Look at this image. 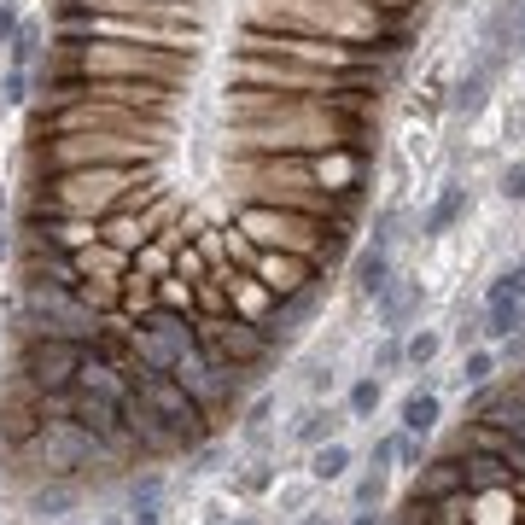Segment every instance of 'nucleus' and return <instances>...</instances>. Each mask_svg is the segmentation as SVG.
<instances>
[{
    "mask_svg": "<svg viewBox=\"0 0 525 525\" xmlns=\"http://www.w3.org/2000/svg\"><path fill=\"white\" fill-rule=\"evenodd\" d=\"M18 24H24V18H18V6H12V0H0V47H12Z\"/></svg>",
    "mask_w": 525,
    "mask_h": 525,
    "instance_id": "c756f323",
    "label": "nucleus"
},
{
    "mask_svg": "<svg viewBox=\"0 0 525 525\" xmlns=\"http://www.w3.org/2000/svg\"><path fill=\"white\" fill-rule=\"evenodd\" d=\"M193 333H199V350H205L216 368H251L269 356V333L251 321V315H193Z\"/></svg>",
    "mask_w": 525,
    "mask_h": 525,
    "instance_id": "423d86ee",
    "label": "nucleus"
},
{
    "mask_svg": "<svg viewBox=\"0 0 525 525\" xmlns=\"http://www.w3.org/2000/svg\"><path fill=\"white\" fill-rule=\"evenodd\" d=\"M461 205H467V199H461V187H444V199H438L432 216H426V234H444L455 216H461Z\"/></svg>",
    "mask_w": 525,
    "mask_h": 525,
    "instance_id": "b1692460",
    "label": "nucleus"
},
{
    "mask_svg": "<svg viewBox=\"0 0 525 525\" xmlns=\"http://www.w3.org/2000/svg\"><path fill=\"white\" fill-rule=\"evenodd\" d=\"M391 455H397V438H385V444H374V467H385Z\"/></svg>",
    "mask_w": 525,
    "mask_h": 525,
    "instance_id": "f704fd0d",
    "label": "nucleus"
},
{
    "mask_svg": "<svg viewBox=\"0 0 525 525\" xmlns=\"http://www.w3.org/2000/svg\"><path fill=\"white\" fill-rule=\"evenodd\" d=\"M187 65H193L187 47H140V41H105V35L53 41V70H76V76H123V82H170L175 88Z\"/></svg>",
    "mask_w": 525,
    "mask_h": 525,
    "instance_id": "f257e3e1",
    "label": "nucleus"
},
{
    "mask_svg": "<svg viewBox=\"0 0 525 525\" xmlns=\"http://www.w3.org/2000/svg\"><path fill=\"white\" fill-rule=\"evenodd\" d=\"M520 327H525L520 292H514L508 280H496V286H490V310H485V333H490V339H514Z\"/></svg>",
    "mask_w": 525,
    "mask_h": 525,
    "instance_id": "2eb2a0df",
    "label": "nucleus"
},
{
    "mask_svg": "<svg viewBox=\"0 0 525 525\" xmlns=\"http://www.w3.org/2000/svg\"><path fill=\"white\" fill-rule=\"evenodd\" d=\"M164 146L146 135H123V129H82V135H41L35 140V164L41 170H94V164H111V170H140L152 164Z\"/></svg>",
    "mask_w": 525,
    "mask_h": 525,
    "instance_id": "20e7f679",
    "label": "nucleus"
},
{
    "mask_svg": "<svg viewBox=\"0 0 525 525\" xmlns=\"http://www.w3.org/2000/svg\"><path fill=\"white\" fill-rule=\"evenodd\" d=\"M35 59H41V24H18V35H12V65L30 70Z\"/></svg>",
    "mask_w": 525,
    "mask_h": 525,
    "instance_id": "5701e85b",
    "label": "nucleus"
},
{
    "mask_svg": "<svg viewBox=\"0 0 525 525\" xmlns=\"http://www.w3.org/2000/svg\"><path fill=\"white\" fill-rule=\"evenodd\" d=\"M356 286H362L368 298H380L385 286H391V257H385L380 245H368V251L356 257Z\"/></svg>",
    "mask_w": 525,
    "mask_h": 525,
    "instance_id": "6ab92c4d",
    "label": "nucleus"
},
{
    "mask_svg": "<svg viewBox=\"0 0 525 525\" xmlns=\"http://www.w3.org/2000/svg\"><path fill=\"white\" fill-rule=\"evenodd\" d=\"M502 280H508V286H514V292H520V298H525V263H520V269H514V275H502Z\"/></svg>",
    "mask_w": 525,
    "mask_h": 525,
    "instance_id": "c9c22d12",
    "label": "nucleus"
},
{
    "mask_svg": "<svg viewBox=\"0 0 525 525\" xmlns=\"http://www.w3.org/2000/svg\"><path fill=\"white\" fill-rule=\"evenodd\" d=\"M70 420L82 426V432H94L105 450H123L129 444V426H123V403L117 397H94V391H70Z\"/></svg>",
    "mask_w": 525,
    "mask_h": 525,
    "instance_id": "f8f14e48",
    "label": "nucleus"
},
{
    "mask_svg": "<svg viewBox=\"0 0 525 525\" xmlns=\"http://www.w3.org/2000/svg\"><path fill=\"white\" fill-rule=\"evenodd\" d=\"M24 450L41 461V473H82V467H94V455H105V444L94 432H82L76 420H41V432Z\"/></svg>",
    "mask_w": 525,
    "mask_h": 525,
    "instance_id": "1a4fd4ad",
    "label": "nucleus"
},
{
    "mask_svg": "<svg viewBox=\"0 0 525 525\" xmlns=\"http://www.w3.org/2000/svg\"><path fill=\"white\" fill-rule=\"evenodd\" d=\"M520 30H525V12H520Z\"/></svg>",
    "mask_w": 525,
    "mask_h": 525,
    "instance_id": "37998d69",
    "label": "nucleus"
},
{
    "mask_svg": "<svg viewBox=\"0 0 525 525\" xmlns=\"http://www.w3.org/2000/svg\"><path fill=\"white\" fill-rule=\"evenodd\" d=\"M140 175L135 170H111V164H94V170H47L35 181L30 205L59 210V216H111V210H135L140 205Z\"/></svg>",
    "mask_w": 525,
    "mask_h": 525,
    "instance_id": "f03ea898",
    "label": "nucleus"
},
{
    "mask_svg": "<svg viewBox=\"0 0 525 525\" xmlns=\"http://www.w3.org/2000/svg\"><path fill=\"white\" fill-rule=\"evenodd\" d=\"M59 508H70V490H41L35 496V514H59Z\"/></svg>",
    "mask_w": 525,
    "mask_h": 525,
    "instance_id": "2f4dec72",
    "label": "nucleus"
},
{
    "mask_svg": "<svg viewBox=\"0 0 525 525\" xmlns=\"http://www.w3.org/2000/svg\"><path fill=\"white\" fill-rule=\"evenodd\" d=\"M6 321H12L18 339H70V345H94V333H100V310L82 304V292L41 286V280H24V298L6 310Z\"/></svg>",
    "mask_w": 525,
    "mask_h": 525,
    "instance_id": "7ed1b4c3",
    "label": "nucleus"
},
{
    "mask_svg": "<svg viewBox=\"0 0 525 525\" xmlns=\"http://www.w3.org/2000/svg\"><path fill=\"white\" fill-rule=\"evenodd\" d=\"M234 525H257V520H234Z\"/></svg>",
    "mask_w": 525,
    "mask_h": 525,
    "instance_id": "79ce46f5",
    "label": "nucleus"
},
{
    "mask_svg": "<svg viewBox=\"0 0 525 525\" xmlns=\"http://www.w3.org/2000/svg\"><path fill=\"white\" fill-rule=\"evenodd\" d=\"M152 240L146 234V222H140L135 210L123 205V210H111V216H100V245H111V251H123V257H135L140 245Z\"/></svg>",
    "mask_w": 525,
    "mask_h": 525,
    "instance_id": "dca6fc26",
    "label": "nucleus"
},
{
    "mask_svg": "<svg viewBox=\"0 0 525 525\" xmlns=\"http://www.w3.org/2000/svg\"><path fill=\"white\" fill-rule=\"evenodd\" d=\"M502 193H508V199H525V170H520V164L502 175Z\"/></svg>",
    "mask_w": 525,
    "mask_h": 525,
    "instance_id": "473e14b6",
    "label": "nucleus"
},
{
    "mask_svg": "<svg viewBox=\"0 0 525 525\" xmlns=\"http://www.w3.org/2000/svg\"><path fill=\"white\" fill-rule=\"evenodd\" d=\"M461 490H467V467H461L455 455H438V461H426L415 496H426V502H455Z\"/></svg>",
    "mask_w": 525,
    "mask_h": 525,
    "instance_id": "4468645a",
    "label": "nucleus"
},
{
    "mask_svg": "<svg viewBox=\"0 0 525 525\" xmlns=\"http://www.w3.org/2000/svg\"><path fill=\"white\" fill-rule=\"evenodd\" d=\"M0 88H6V94H0L6 105H24V100H30V70H18V65H12V70H6V82H0Z\"/></svg>",
    "mask_w": 525,
    "mask_h": 525,
    "instance_id": "393cba45",
    "label": "nucleus"
},
{
    "mask_svg": "<svg viewBox=\"0 0 525 525\" xmlns=\"http://www.w3.org/2000/svg\"><path fill=\"white\" fill-rule=\"evenodd\" d=\"M380 496H385V479H380V473H368V479L356 485V502H362V508H380Z\"/></svg>",
    "mask_w": 525,
    "mask_h": 525,
    "instance_id": "c85d7f7f",
    "label": "nucleus"
},
{
    "mask_svg": "<svg viewBox=\"0 0 525 525\" xmlns=\"http://www.w3.org/2000/svg\"><path fill=\"white\" fill-rule=\"evenodd\" d=\"M490 368H496V362H490L485 350H473V356H467V368H461V385H485Z\"/></svg>",
    "mask_w": 525,
    "mask_h": 525,
    "instance_id": "cd10ccee",
    "label": "nucleus"
},
{
    "mask_svg": "<svg viewBox=\"0 0 525 525\" xmlns=\"http://www.w3.org/2000/svg\"><path fill=\"white\" fill-rule=\"evenodd\" d=\"M123 426H129V444H140L146 455H170V450H181V438H175L170 426H164V415L140 397V391H129L123 397Z\"/></svg>",
    "mask_w": 525,
    "mask_h": 525,
    "instance_id": "ddd939ff",
    "label": "nucleus"
},
{
    "mask_svg": "<svg viewBox=\"0 0 525 525\" xmlns=\"http://www.w3.org/2000/svg\"><path fill=\"white\" fill-rule=\"evenodd\" d=\"M415 310H420V280H391V286L380 292V321L385 327H403Z\"/></svg>",
    "mask_w": 525,
    "mask_h": 525,
    "instance_id": "a211bd4d",
    "label": "nucleus"
},
{
    "mask_svg": "<svg viewBox=\"0 0 525 525\" xmlns=\"http://www.w3.org/2000/svg\"><path fill=\"white\" fill-rule=\"evenodd\" d=\"M403 356H409V362H432V356H438V339H432V333H415Z\"/></svg>",
    "mask_w": 525,
    "mask_h": 525,
    "instance_id": "7c9ffc66",
    "label": "nucleus"
},
{
    "mask_svg": "<svg viewBox=\"0 0 525 525\" xmlns=\"http://www.w3.org/2000/svg\"><path fill=\"white\" fill-rule=\"evenodd\" d=\"M240 234L257 245V251H304V257H310L315 240H321L315 222L292 216V210H269V205H245L240 210Z\"/></svg>",
    "mask_w": 525,
    "mask_h": 525,
    "instance_id": "9d476101",
    "label": "nucleus"
},
{
    "mask_svg": "<svg viewBox=\"0 0 525 525\" xmlns=\"http://www.w3.org/2000/svg\"><path fill=\"white\" fill-rule=\"evenodd\" d=\"M350 525H380V520H374V514H356V520H350Z\"/></svg>",
    "mask_w": 525,
    "mask_h": 525,
    "instance_id": "4c0bfd02",
    "label": "nucleus"
},
{
    "mask_svg": "<svg viewBox=\"0 0 525 525\" xmlns=\"http://www.w3.org/2000/svg\"><path fill=\"white\" fill-rule=\"evenodd\" d=\"M304 525H327V520H321V514H310V520H304Z\"/></svg>",
    "mask_w": 525,
    "mask_h": 525,
    "instance_id": "ea45409f",
    "label": "nucleus"
},
{
    "mask_svg": "<svg viewBox=\"0 0 525 525\" xmlns=\"http://www.w3.org/2000/svg\"><path fill=\"white\" fill-rule=\"evenodd\" d=\"M263 420H269V403H257V409H251V420H245V432L257 438V432H263Z\"/></svg>",
    "mask_w": 525,
    "mask_h": 525,
    "instance_id": "72a5a7b5",
    "label": "nucleus"
},
{
    "mask_svg": "<svg viewBox=\"0 0 525 525\" xmlns=\"http://www.w3.org/2000/svg\"><path fill=\"white\" fill-rule=\"evenodd\" d=\"M0 216H6V193H0Z\"/></svg>",
    "mask_w": 525,
    "mask_h": 525,
    "instance_id": "a19ab883",
    "label": "nucleus"
},
{
    "mask_svg": "<svg viewBox=\"0 0 525 525\" xmlns=\"http://www.w3.org/2000/svg\"><path fill=\"white\" fill-rule=\"evenodd\" d=\"M6 257H12V234H6V228H0V263H6Z\"/></svg>",
    "mask_w": 525,
    "mask_h": 525,
    "instance_id": "e433bc0d",
    "label": "nucleus"
},
{
    "mask_svg": "<svg viewBox=\"0 0 525 525\" xmlns=\"http://www.w3.org/2000/svg\"><path fill=\"white\" fill-rule=\"evenodd\" d=\"M403 426H409L415 438H426V432L438 426V397H432V391H415V397L403 403Z\"/></svg>",
    "mask_w": 525,
    "mask_h": 525,
    "instance_id": "aec40b11",
    "label": "nucleus"
},
{
    "mask_svg": "<svg viewBox=\"0 0 525 525\" xmlns=\"http://www.w3.org/2000/svg\"><path fill=\"white\" fill-rule=\"evenodd\" d=\"M461 467H467V490H473V496H485V490H514V473L485 450H467Z\"/></svg>",
    "mask_w": 525,
    "mask_h": 525,
    "instance_id": "f3484780",
    "label": "nucleus"
},
{
    "mask_svg": "<svg viewBox=\"0 0 525 525\" xmlns=\"http://www.w3.org/2000/svg\"><path fill=\"white\" fill-rule=\"evenodd\" d=\"M455 111H461V117H473V111H479V105H485V70H467V76H461V82H455Z\"/></svg>",
    "mask_w": 525,
    "mask_h": 525,
    "instance_id": "4be33fe9",
    "label": "nucleus"
},
{
    "mask_svg": "<svg viewBox=\"0 0 525 525\" xmlns=\"http://www.w3.org/2000/svg\"><path fill=\"white\" fill-rule=\"evenodd\" d=\"M245 263H251V275L269 286V298H292V292H304V286L321 280L315 257H304V251H257V245H251Z\"/></svg>",
    "mask_w": 525,
    "mask_h": 525,
    "instance_id": "9b49d317",
    "label": "nucleus"
},
{
    "mask_svg": "<svg viewBox=\"0 0 525 525\" xmlns=\"http://www.w3.org/2000/svg\"><path fill=\"white\" fill-rule=\"evenodd\" d=\"M193 345H199V333H193V315L152 304V310H140V321H135V356H129V368H146V374H170V368H175V362H181Z\"/></svg>",
    "mask_w": 525,
    "mask_h": 525,
    "instance_id": "39448f33",
    "label": "nucleus"
},
{
    "mask_svg": "<svg viewBox=\"0 0 525 525\" xmlns=\"http://www.w3.org/2000/svg\"><path fill=\"white\" fill-rule=\"evenodd\" d=\"M82 356H88V345H70V339H24L18 345V380L41 397H65L76 385Z\"/></svg>",
    "mask_w": 525,
    "mask_h": 525,
    "instance_id": "6e6552de",
    "label": "nucleus"
},
{
    "mask_svg": "<svg viewBox=\"0 0 525 525\" xmlns=\"http://www.w3.org/2000/svg\"><path fill=\"white\" fill-rule=\"evenodd\" d=\"M514 438H525V415H520V426H514Z\"/></svg>",
    "mask_w": 525,
    "mask_h": 525,
    "instance_id": "58836bf2",
    "label": "nucleus"
},
{
    "mask_svg": "<svg viewBox=\"0 0 525 525\" xmlns=\"http://www.w3.org/2000/svg\"><path fill=\"white\" fill-rule=\"evenodd\" d=\"M345 467H350V450H345V444H315V455H310V473L321 479V485H327V479H339Z\"/></svg>",
    "mask_w": 525,
    "mask_h": 525,
    "instance_id": "412c9836",
    "label": "nucleus"
},
{
    "mask_svg": "<svg viewBox=\"0 0 525 525\" xmlns=\"http://www.w3.org/2000/svg\"><path fill=\"white\" fill-rule=\"evenodd\" d=\"M327 426H333V415H321V409H310V415L298 420V438H304V444H321V438H327Z\"/></svg>",
    "mask_w": 525,
    "mask_h": 525,
    "instance_id": "bb28decb",
    "label": "nucleus"
},
{
    "mask_svg": "<svg viewBox=\"0 0 525 525\" xmlns=\"http://www.w3.org/2000/svg\"><path fill=\"white\" fill-rule=\"evenodd\" d=\"M374 403H380V385H374V380L350 385V409H356V415H374Z\"/></svg>",
    "mask_w": 525,
    "mask_h": 525,
    "instance_id": "a878e982",
    "label": "nucleus"
},
{
    "mask_svg": "<svg viewBox=\"0 0 525 525\" xmlns=\"http://www.w3.org/2000/svg\"><path fill=\"white\" fill-rule=\"evenodd\" d=\"M135 391L164 415V426H170L175 438H181V450H193V444H205L210 438V415H205V403L187 391V385L175 380V374H140Z\"/></svg>",
    "mask_w": 525,
    "mask_h": 525,
    "instance_id": "0eeeda50",
    "label": "nucleus"
}]
</instances>
